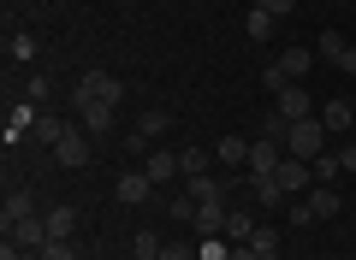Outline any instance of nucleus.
I'll list each match as a JSON object with an SVG mask.
<instances>
[{
  "instance_id": "nucleus-1",
  "label": "nucleus",
  "mask_w": 356,
  "mask_h": 260,
  "mask_svg": "<svg viewBox=\"0 0 356 260\" xmlns=\"http://www.w3.org/2000/svg\"><path fill=\"white\" fill-rule=\"evenodd\" d=\"M285 154H291V160H309V166L327 154V124H321V112H315V119H297V124H291Z\"/></svg>"
},
{
  "instance_id": "nucleus-2",
  "label": "nucleus",
  "mask_w": 356,
  "mask_h": 260,
  "mask_svg": "<svg viewBox=\"0 0 356 260\" xmlns=\"http://www.w3.org/2000/svg\"><path fill=\"white\" fill-rule=\"evenodd\" d=\"M77 101H107V107H119V101H125V83L107 77V71H83L77 89H72V107H77Z\"/></svg>"
},
{
  "instance_id": "nucleus-3",
  "label": "nucleus",
  "mask_w": 356,
  "mask_h": 260,
  "mask_svg": "<svg viewBox=\"0 0 356 260\" xmlns=\"http://www.w3.org/2000/svg\"><path fill=\"white\" fill-rule=\"evenodd\" d=\"M54 160L72 166V172H77V166H89V130H83V124H65V137L54 142Z\"/></svg>"
},
{
  "instance_id": "nucleus-4",
  "label": "nucleus",
  "mask_w": 356,
  "mask_h": 260,
  "mask_svg": "<svg viewBox=\"0 0 356 260\" xmlns=\"http://www.w3.org/2000/svg\"><path fill=\"white\" fill-rule=\"evenodd\" d=\"M161 130H172V119H166L161 107H149V112H143L137 124H131V137H125V148H131V154H143V148H149L154 137H161Z\"/></svg>"
},
{
  "instance_id": "nucleus-5",
  "label": "nucleus",
  "mask_w": 356,
  "mask_h": 260,
  "mask_svg": "<svg viewBox=\"0 0 356 260\" xmlns=\"http://www.w3.org/2000/svg\"><path fill=\"white\" fill-rule=\"evenodd\" d=\"M280 166H285V142H267V137L250 142V177H273Z\"/></svg>"
},
{
  "instance_id": "nucleus-6",
  "label": "nucleus",
  "mask_w": 356,
  "mask_h": 260,
  "mask_svg": "<svg viewBox=\"0 0 356 260\" xmlns=\"http://www.w3.org/2000/svg\"><path fill=\"white\" fill-rule=\"evenodd\" d=\"M6 243H18V248L36 254V248L48 243V219H42V213H36V219H13V225H6Z\"/></svg>"
},
{
  "instance_id": "nucleus-7",
  "label": "nucleus",
  "mask_w": 356,
  "mask_h": 260,
  "mask_svg": "<svg viewBox=\"0 0 356 260\" xmlns=\"http://www.w3.org/2000/svg\"><path fill=\"white\" fill-rule=\"evenodd\" d=\"M77 124H83L89 137H107V130H113V107H107V101H77Z\"/></svg>"
},
{
  "instance_id": "nucleus-8",
  "label": "nucleus",
  "mask_w": 356,
  "mask_h": 260,
  "mask_svg": "<svg viewBox=\"0 0 356 260\" xmlns=\"http://www.w3.org/2000/svg\"><path fill=\"white\" fill-rule=\"evenodd\" d=\"M36 119H42V112L30 107V101H13V107H6V130H0V137H6V148H13L18 137H30V130H36Z\"/></svg>"
},
{
  "instance_id": "nucleus-9",
  "label": "nucleus",
  "mask_w": 356,
  "mask_h": 260,
  "mask_svg": "<svg viewBox=\"0 0 356 260\" xmlns=\"http://www.w3.org/2000/svg\"><path fill=\"white\" fill-rule=\"evenodd\" d=\"M273 107H280V112H285L291 124H297V119H315V101H309V89H303V83L280 89V95H273Z\"/></svg>"
},
{
  "instance_id": "nucleus-10",
  "label": "nucleus",
  "mask_w": 356,
  "mask_h": 260,
  "mask_svg": "<svg viewBox=\"0 0 356 260\" xmlns=\"http://www.w3.org/2000/svg\"><path fill=\"white\" fill-rule=\"evenodd\" d=\"M226 213H232L226 201H196V219H191V225H196L202 236H226Z\"/></svg>"
},
{
  "instance_id": "nucleus-11",
  "label": "nucleus",
  "mask_w": 356,
  "mask_h": 260,
  "mask_svg": "<svg viewBox=\"0 0 356 260\" xmlns=\"http://www.w3.org/2000/svg\"><path fill=\"white\" fill-rule=\"evenodd\" d=\"M273 177H280V189H285V196H297V189H309V184H315V166H309V160H291V154H285V166H280Z\"/></svg>"
},
{
  "instance_id": "nucleus-12",
  "label": "nucleus",
  "mask_w": 356,
  "mask_h": 260,
  "mask_svg": "<svg viewBox=\"0 0 356 260\" xmlns=\"http://www.w3.org/2000/svg\"><path fill=\"white\" fill-rule=\"evenodd\" d=\"M113 196L125 201V207H137V201H149V196H154V177H149V172H125V177L113 184Z\"/></svg>"
},
{
  "instance_id": "nucleus-13",
  "label": "nucleus",
  "mask_w": 356,
  "mask_h": 260,
  "mask_svg": "<svg viewBox=\"0 0 356 260\" xmlns=\"http://www.w3.org/2000/svg\"><path fill=\"white\" fill-rule=\"evenodd\" d=\"M309 207H315V219H339L344 201H339V189H332V184H309Z\"/></svg>"
},
{
  "instance_id": "nucleus-14",
  "label": "nucleus",
  "mask_w": 356,
  "mask_h": 260,
  "mask_svg": "<svg viewBox=\"0 0 356 260\" xmlns=\"http://www.w3.org/2000/svg\"><path fill=\"white\" fill-rule=\"evenodd\" d=\"M42 219H48V236H60V243H72V231H77V207H65V201H60V207H48Z\"/></svg>"
},
{
  "instance_id": "nucleus-15",
  "label": "nucleus",
  "mask_w": 356,
  "mask_h": 260,
  "mask_svg": "<svg viewBox=\"0 0 356 260\" xmlns=\"http://www.w3.org/2000/svg\"><path fill=\"white\" fill-rule=\"evenodd\" d=\"M243 184H250V196H255V207H280V201H291L280 189V177H243Z\"/></svg>"
},
{
  "instance_id": "nucleus-16",
  "label": "nucleus",
  "mask_w": 356,
  "mask_h": 260,
  "mask_svg": "<svg viewBox=\"0 0 356 260\" xmlns=\"http://www.w3.org/2000/svg\"><path fill=\"white\" fill-rule=\"evenodd\" d=\"M321 124H327V137H332V130H350L356 107H350V101H327V107H321Z\"/></svg>"
},
{
  "instance_id": "nucleus-17",
  "label": "nucleus",
  "mask_w": 356,
  "mask_h": 260,
  "mask_svg": "<svg viewBox=\"0 0 356 260\" xmlns=\"http://www.w3.org/2000/svg\"><path fill=\"white\" fill-rule=\"evenodd\" d=\"M214 160L220 166H250V142H243V137H220L214 142Z\"/></svg>"
},
{
  "instance_id": "nucleus-18",
  "label": "nucleus",
  "mask_w": 356,
  "mask_h": 260,
  "mask_svg": "<svg viewBox=\"0 0 356 260\" xmlns=\"http://www.w3.org/2000/svg\"><path fill=\"white\" fill-rule=\"evenodd\" d=\"M255 137H267V142H285V137H291V119H285L280 107H273V112H261V119H255Z\"/></svg>"
},
{
  "instance_id": "nucleus-19",
  "label": "nucleus",
  "mask_w": 356,
  "mask_h": 260,
  "mask_svg": "<svg viewBox=\"0 0 356 260\" xmlns=\"http://www.w3.org/2000/svg\"><path fill=\"white\" fill-rule=\"evenodd\" d=\"M0 219L13 225V219H36V196H30V189H6V213H0Z\"/></svg>"
},
{
  "instance_id": "nucleus-20",
  "label": "nucleus",
  "mask_w": 356,
  "mask_h": 260,
  "mask_svg": "<svg viewBox=\"0 0 356 260\" xmlns=\"http://www.w3.org/2000/svg\"><path fill=\"white\" fill-rule=\"evenodd\" d=\"M250 231H255L250 207H232V213H226V243H250Z\"/></svg>"
},
{
  "instance_id": "nucleus-21",
  "label": "nucleus",
  "mask_w": 356,
  "mask_h": 260,
  "mask_svg": "<svg viewBox=\"0 0 356 260\" xmlns=\"http://www.w3.org/2000/svg\"><path fill=\"white\" fill-rule=\"evenodd\" d=\"M143 172H149L154 184H166V177H178V154H166V148H154V154H149V166H143Z\"/></svg>"
},
{
  "instance_id": "nucleus-22",
  "label": "nucleus",
  "mask_w": 356,
  "mask_h": 260,
  "mask_svg": "<svg viewBox=\"0 0 356 260\" xmlns=\"http://www.w3.org/2000/svg\"><path fill=\"white\" fill-rule=\"evenodd\" d=\"M291 83H297V77L285 71L280 60H267V65H261V89H267V95H280V89H291Z\"/></svg>"
},
{
  "instance_id": "nucleus-23",
  "label": "nucleus",
  "mask_w": 356,
  "mask_h": 260,
  "mask_svg": "<svg viewBox=\"0 0 356 260\" xmlns=\"http://www.w3.org/2000/svg\"><path fill=\"white\" fill-rule=\"evenodd\" d=\"M184 184H191L196 201H226V184H220V177H208V172H202V177H184Z\"/></svg>"
},
{
  "instance_id": "nucleus-24",
  "label": "nucleus",
  "mask_w": 356,
  "mask_h": 260,
  "mask_svg": "<svg viewBox=\"0 0 356 260\" xmlns=\"http://www.w3.org/2000/svg\"><path fill=\"white\" fill-rule=\"evenodd\" d=\"M243 30H250V42H267V36H273V12H261V6H250V18H243Z\"/></svg>"
},
{
  "instance_id": "nucleus-25",
  "label": "nucleus",
  "mask_w": 356,
  "mask_h": 260,
  "mask_svg": "<svg viewBox=\"0 0 356 260\" xmlns=\"http://www.w3.org/2000/svg\"><path fill=\"white\" fill-rule=\"evenodd\" d=\"M280 65H285V71L297 77V83H303V71L315 65V53H309V48H285V53H280Z\"/></svg>"
},
{
  "instance_id": "nucleus-26",
  "label": "nucleus",
  "mask_w": 356,
  "mask_h": 260,
  "mask_svg": "<svg viewBox=\"0 0 356 260\" xmlns=\"http://www.w3.org/2000/svg\"><path fill=\"white\" fill-rule=\"evenodd\" d=\"M250 248H255V254H280V231H273V225H255V231H250Z\"/></svg>"
},
{
  "instance_id": "nucleus-27",
  "label": "nucleus",
  "mask_w": 356,
  "mask_h": 260,
  "mask_svg": "<svg viewBox=\"0 0 356 260\" xmlns=\"http://www.w3.org/2000/svg\"><path fill=\"white\" fill-rule=\"evenodd\" d=\"M48 95H54V83H48V77H24V101H30V107H48Z\"/></svg>"
},
{
  "instance_id": "nucleus-28",
  "label": "nucleus",
  "mask_w": 356,
  "mask_h": 260,
  "mask_svg": "<svg viewBox=\"0 0 356 260\" xmlns=\"http://www.w3.org/2000/svg\"><path fill=\"white\" fill-rule=\"evenodd\" d=\"M339 172H344V166H339V148H327V154L315 160V184H332Z\"/></svg>"
},
{
  "instance_id": "nucleus-29",
  "label": "nucleus",
  "mask_w": 356,
  "mask_h": 260,
  "mask_svg": "<svg viewBox=\"0 0 356 260\" xmlns=\"http://www.w3.org/2000/svg\"><path fill=\"white\" fill-rule=\"evenodd\" d=\"M131 248H137V260H161V236H154V231H137V243H131Z\"/></svg>"
},
{
  "instance_id": "nucleus-30",
  "label": "nucleus",
  "mask_w": 356,
  "mask_h": 260,
  "mask_svg": "<svg viewBox=\"0 0 356 260\" xmlns=\"http://www.w3.org/2000/svg\"><path fill=\"white\" fill-rule=\"evenodd\" d=\"M30 137H42V142H48V148H54V142L65 137V124H60V119H48V112H42V119H36V130H30Z\"/></svg>"
},
{
  "instance_id": "nucleus-31",
  "label": "nucleus",
  "mask_w": 356,
  "mask_h": 260,
  "mask_svg": "<svg viewBox=\"0 0 356 260\" xmlns=\"http://www.w3.org/2000/svg\"><path fill=\"white\" fill-rule=\"evenodd\" d=\"M178 177H202V148H178Z\"/></svg>"
},
{
  "instance_id": "nucleus-32",
  "label": "nucleus",
  "mask_w": 356,
  "mask_h": 260,
  "mask_svg": "<svg viewBox=\"0 0 356 260\" xmlns=\"http://www.w3.org/2000/svg\"><path fill=\"white\" fill-rule=\"evenodd\" d=\"M166 213L191 225V219H196V196H191V189H184V196H172V201H166Z\"/></svg>"
},
{
  "instance_id": "nucleus-33",
  "label": "nucleus",
  "mask_w": 356,
  "mask_h": 260,
  "mask_svg": "<svg viewBox=\"0 0 356 260\" xmlns=\"http://www.w3.org/2000/svg\"><path fill=\"white\" fill-rule=\"evenodd\" d=\"M315 53H321V60H332V65H339V53H344V36H339V30H327V36L315 42Z\"/></svg>"
},
{
  "instance_id": "nucleus-34",
  "label": "nucleus",
  "mask_w": 356,
  "mask_h": 260,
  "mask_svg": "<svg viewBox=\"0 0 356 260\" xmlns=\"http://www.w3.org/2000/svg\"><path fill=\"white\" fill-rule=\"evenodd\" d=\"M232 248H238V243H226V236H202V248H196V254H202V260H226Z\"/></svg>"
},
{
  "instance_id": "nucleus-35",
  "label": "nucleus",
  "mask_w": 356,
  "mask_h": 260,
  "mask_svg": "<svg viewBox=\"0 0 356 260\" xmlns=\"http://www.w3.org/2000/svg\"><path fill=\"white\" fill-rule=\"evenodd\" d=\"M36 254H42V260H77V248H72V243H60V236H48Z\"/></svg>"
},
{
  "instance_id": "nucleus-36",
  "label": "nucleus",
  "mask_w": 356,
  "mask_h": 260,
  "mask_svg": "<svg viewBox=\"0 0 356 260\" xmlns=\"http://www.w3.org/2000/svg\"><path fill=\"white\" fill-rule=\"evenodd\" d=\"M6 53L13 60H36V36H6Z\"/></svg>"
},
{
  "instance_id": "nucleus-37",
  "label": "nucleus",
  "mask_w": 356,
  "mask_h": 260,
  "mask_svg": "<svg viewBox=\"0 0 356 260\" xmlns=\"http://www.w3.org/2000/svg\"><path fill=\"white\" fill-rule=\"evenodd\" d=\"M161 260H202V254H196L191 243H166V248H161Z\"/></svg>"
},
{
  "instance_id": "nucleus-38",
  "label": "nucleus",
  "mask_w": 356,
  "mask_h": 260,
  "mask_svg": "<svg viewBox=\"0 0 356 260\" xmlns=\"http://www.w3.org/2000/svg\"><path fill=\"white\" fill-rule=\"evenodd\" d=\"M255 6H261V12H273V18H291V12H297V0H255Z\"/></svg>"
},
{
  "instance_id": "nucleus-39",
  "label": "nucleus",
  "mask_w": 356,
  "mask_h": 260,
  "mask_svg": "<svg viewBox=\"0 0 356 260\" xmlns=\"http://www.w3.org/2000/svg\"><path fill=\"white\" fill-rule=\"evenodd\" d=\"M226 260H280V254H255V248H250V243H238V248H232V254H226Z\"/></svg>"
},
{
  "instance_id": "nucleus-40",
  "label": "nucleus",
  "mask_w": 356,
  "mask_h": 260,
  "mask_svg": "<svg viewBox=\"0 0 356 260\" xmlns=\"http://www.w3.org/2000/svg\"><path fill=\"white\" fill-rule=\"evenodd\" d=\"M339 71H350V77H356V42H344V53H339Z\"/></svg>"
},
{
  "instance_id": "nucleus-41",
  "label": "nucleus",
  "mask_w": 356,
  "mask_h": 260,
  "mask_svg": "<svg viewBox=\"0 0 356 260\" xmlns=\"http://www.w3.org/2000/svg\"><path fill=\"white\" fill-rule=\"evenodd\" d=\"M339 166H344V172H356V142H339Z\"/></svg>"
},
{
  "instance_id": "nucleus-42",
  "label": "nucleus",
  "mask_w": 356,
  "mask_h": 260,
  "mask_svg": "<svg viewBox=\"0 0 356 260\" xmlns=\"http://www.w3.org/2000/svg\"><path fill=\"white\" fill-rule=\"evenodd\" d=\"M0 260H42V254H30V248H18V243H6V248H0Z\"/></svg>"
},
{
  "instance_id": "nucleus-43",
  "label": "nucleus",
  "mask_w": 356,
  "mask_h": 260,
  "mask_svg": "<svg viewBox=\"0 0 356 260\" xmlns=\"http://www.w3.org/2000/svg\"><path fill=\"white\" fill-rule=\"evenodd\" d=\"M350 107H356V101H350Z\"/></svg>"
}]
</instances>
